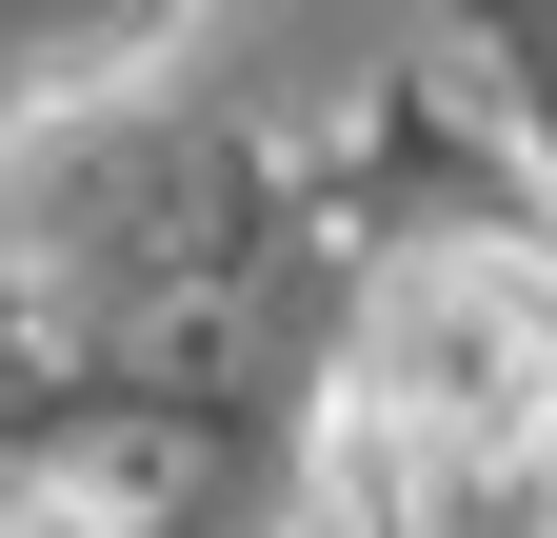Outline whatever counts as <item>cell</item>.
<instances>
[{"instance_id": "obj_2", "label": "cell", "mask_w": 557, "mask_h": 538, "mask_svg": "<svg viewBox=\"0 0 557 538\" xmlns=\"http://www.w3.org/2000/svg\"><path fill=\"white\" fill-rule=\"evenodd\" d=\"M338 518L359 538H557V419L478 458H359L338 439Z\"/></svg>"}, {"instance_id": "obj_3", "label": "cell", "mask_w": 557, "mask_h": 538, "mask_svg": "<svg viewBox=\"0 0 557 538\" xmlns=\"http://www.w3.org/2000/svg\"><path fill=\"white\" fill-rule=\"evenodd\" d=\"M199 21V0H0V120H100L120 81H160V40Z\"/></svg>"}, {"instance_id": "obj_1", "label": "cell", "mask_w": 557, "mask_h": 538, "mask_svg": "<svg viewBox=\"0 0 557 538\" xmlns=\"http://www.w3.org/2000/svg\"><path fill=\"white\" fill-rule=\"evenodd\" d=\"M557 419V240L438 220L379 259L359 340H338V439L359 458H478Z\"/></svg>"}]
</instances>
